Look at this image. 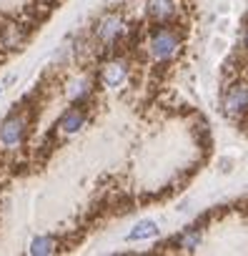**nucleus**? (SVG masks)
<instances>
[{
    "label": "nucleus",
    "mask_w": 248,
    "mask_h": 256,
    "mask_svg": "<svg viewBox=\"0 0 248 256\" xmlns=\"http://www.w3.org/2000/svg\"><path fill=\"white\" fill-rule=\"evenodd\" d=\"M181 46H183V43H181L178 30L171 28L168 23H163V26H158L156 30H151L148 43H146V53H148V58H151L153 63L166 66V63H171V60L178 58Z\"/></svg>",
    "instance_id": "obj_1"
},
{
    "label": "nucleus",
    "mask_w": 248,
    "mask_h": 256,
    "mask_svg": "<svg viewBox=\"0 0 248 256\" xmlns=\"http://www.w3.org/2000/svg\"><path fill=\"white\" fill-rule=\"evenodd\" d=\"M128 30H131V26H128V20L123 18V13H105V16H100L98 18V23H95V28H93V33H95V38H98V43L100 46H115L118 40H123L128 36Z\"/></svg>",
    "instance_id": "obj_2"
},
{
    "label": "nucleus",
    "mask_w": 248,
    "mask_h": 256,
    "mask_svg": "<svg viewBox=\"0 0 248 256\" xmlns=\"http://www.w3.org/2000/svg\"><path fill=\"white\" fill-rule=\"evenodd\" d=\"M28 134V118L23 113H13L0 120V151H18Z\"/></svg>",
    "instance_id": "obj_3"
},
{
    "label": "nucleus",
    "mask_w": 248,
    "mask_h": 256,
    "mask_svg": "<svg viewBox=\"0 0 248 256\" xmlns=\"http://www.w3.org/2000/svg\"><path fill=\"white\" fill-rule=\"evenodd\" d=\"M221 108H223V116L228 118H243L248 116V80H233L226 90H223V98H221Z\"/></svg>",
    "instance_id": "obj_4"
},
{
    "label": "nucleus",
    "mask_w": 248,
    "mask_h": 256,
    "mask_svg": "<svg viewBox=\"0 0 248 256\" xmlns=\"http://www.w3.org/2000/svg\"><path fill=\"white\" fill-rule=\"evenodd\" d=\"M131 76V66L123 60V58H108L100 70H98V78H100V86L105 90H118L120 86H126Z\"/></svg>",
    "instance_id": "obj_5"
},
{
    "label": "nucleus",
    "mask_w": 248,
    "mask_h": 256,
    "mask_svg": "<svg viewBox=\"0 0 248 256\" xmlns=\"http://www.w3.org/2000/svg\"><path fill=\"white\" fill-rule=\"evenodd\" d=\"M85 123H88L85 108H83V106H73V108H68V110L58 118L55 134H58L60 138H73L75 134H80L83 128H85Z\"/></svg>",
    "instance_id": "obj_6"
},
{
    "label": "nucleus",
    "mask_w": 248,
    "mask_h": 256,
    "mask_svg": "<svg viewBox=\"0 0 248 256\" xmlns=\"http://www.w3.org/2000/svg\"><path fill=\"white\" fill-rule=\"evenodd\" d=\"M146 16L158 26L171 23L178 16V0H146Z\"/></svg>",
    "instance_id": "obj_7"
},
{
    "label": "nucleus",
    "mask_w": 248,
    "mask_h": 256,
    "mask_svg": "<svg viewBox=\"0 0 248 256\" xmlns=\"http://www.w3.org/2000/svg\"><path fill=\"white\" fill-rule=\"evenodd\" d=\"M90 93H93V83H90V78H85V76L70 80L68 88H65V96H68V100H70L73 106H83V103L90 98Z\"/></svg>",
    "instance_id": "obj_8"
},
{
    "label": "nucleus",
    "mask_w": 248,
    "mask_h": 256,
    "mask_svg": "<svg viewBox=\"0 0 248 256\" xmlns=\"http://www.w3.org/2000/svg\"><path fill=\"white\" fill-rule=\"evenodd\" d=\"M158 224L153 221V218H143V221H138L131 231H128V241L131 244H138V241H148V238H153V236H158Z\"/></svg>",
    "instance_id": "obj_9"
},
{
    "label": "nucleus",
    "mask_w": 248,
    "mask_h": 256,
    "mask_svg": "<svg viewBox=\"0 0 248 256\" xmlns=\"http://www.w3.org/2000/svg\"><path fill=\"white\" fill-rule=\"evenodd\" d=\"M33 256H48V254H55L58 251V238L55 236H48V234H43V236H35L33 241H30V248H28Z\"/></svg>",
    "instance_id": "obj_10"
},
{
    "label": "nucleus",
    "mask_w": 248,
    "mask_h": 256,
    "mask_svg": "<svg viewBox=\"0 0 248 256\" xmlns=\"http://www.w3.org/2000/svg\"><path fill=\"white\" fill-rule=\"evenodd\" d=\"M201 238H203V234H201L198 228H188V231H183L181 236H176L173 246L181 248V251H193V248H198Z\"/></svg>",
    "instance_id": "obj_11"
},
{
    "label": "nucleus",
    "mask_w": 248,
    "mask_h": 256,
    "mask_svg": "<svg viewBox=\"0 0 248 256\" xmlns=\"http://www.w3.org/2000/svg\"><path fill=\"white\" fill-rule=\"evenodd\" d=\"M20 43H23V33H20L15 26L3 28V33H0V48H5V50H15Z\"/></svg>",
    "instance_id": "obj_12"
},
{
    "label": "nucleus",
    "mask_w": 248,
    "mask_h": 256,
    "mask_svg": "<svg viewBox=\"0 0 248 256\" xmlns=\"http://www.w3.org/2000/svg\"><path fill=\"white\" fill-rule=\"evenodd\" d=\"M243 48L248 50V28H246V33H243Z\"/></svg>",
    "instance_id": "obj_13"
},
{
    "label": "nucleus",
    "mask_w": 248,
    "mask_h": 256,
    "mask_svg": "<svg viewBox=\"0 0 248 256\" xmlns=\"http://www.w3.org/2000/svg\"><path fill=\"white\" fill-rule=\"evenodd\" d=\"M0 90H3V86H0Z\"/></svg>",
    "instance_id": "obj_14"
}]
</instances>
